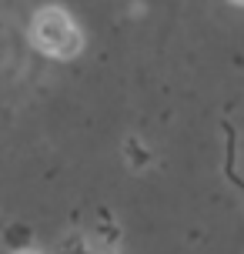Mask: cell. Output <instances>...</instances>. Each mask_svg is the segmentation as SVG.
I'll use <instances>...</instances> for the list:
<instances>
[{
  "instance_id": "cell-1",
  "label": "cell",
  "mask_w": 244,
  "mask_h": 254,
  "mask_svg": "<svg viewBox=\"0 0 244 254\" xmlns=\"http://www.w3.org/2000/svg\"><path fill=\"white\" fill-rule=\"evenodd\" d=\"M30 40L40 54L57 57V61H70L84 51V34L74 24V17L61 7H44L37 10L34 24H30Z\"/></svg>"
},
{
  "instance_id": "cell-2",
  "label": "cell",
  "mask_w": 244,
  "mask_h": 254,
  "mask_svg": "<svg viewBox=\"0 0 244 254\" xmlns=\"http://www.w3.org/2000/svg\"><path fill=\"white\" fill-rule=\"evenodd\" d=\"M124 151H127V164L134 167V171H141V167H147V161H151V154H147V147H144L137 137H130L127 144H124Z\"/></svg>"
},
{
  "instance_id": "cell-3",
  "label": "cell",
  "mask_w": 244,
  "mask_h": 254,
  "mask_svg": "<svg viewBox=\"0 0 244 254\" xmlns=\"http://www.w3.org/2000/svg\"><path fill=\"white\" fill-rule=\"evenodd\" d=\"M57 254H94L90 244L84 241V234H67L64 241L57 244Z\"/></svg>"
},
{
  "instance_id": "cell-4",
  "label": "cell",
  "mask_w": 244,
  "mask_h": 254,
  "mask_svg": "<svg viewBox=\"0 0 244 254\" xmlns=\"http://www.w3.org/2000/svg\"><path fill=\"white\" fill-rule=\"evenodd\" d=\"M13 254H40V251H34V248H17Z\"/></svg>"
},
{
  "instance_id": "cell-5",
  "label": "cell",
  "mask_w": 244,
  "mask_h": 254,
  "mask_svg": "<svg viewBox=\"0 0 244 254\" xmlns=\"http://www.w3.org/2000/svg\"><path fill=\"white\" fill-rule=\"evenodd\" d=\"M231 3H238V7H244V0H231Z\"/></svg>"
},
{
  "instance_id": "cell-6",
  "label": "cell",
  "mask_w": 244,
  "mask_h": 254,
  "mask_svg": "<svg viewBox=\"0 0 244 254\" xmlns=\"http://www.w3.org/2000/svg\"><path fill=\"white\" fill-rule=\"evenodd\" d=\"M104 254H117V251H111V248H107V251H104Z\"/></svg>"
}]
</instances>
